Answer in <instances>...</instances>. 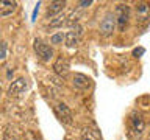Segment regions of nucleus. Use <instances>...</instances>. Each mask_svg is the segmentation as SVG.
I'll use <instances>...</instances> for the list:
<instances>
[{"mask_svg":"<svg viewBox=\"0 0 150 140\" xmlns=\"http://www.w3.org/2000/svg\"><path fill=\"white\" fill-rule=\"evenodd\" d=\"M145 129V121L144 117L139 112H133L128 117V123H127V135L130 140H139L144 134Z\"/></svg>","mask_w":150,"mask_h":140,"instance_id":"obj_1","label":"nucleus"},{"mask_svg":"<svg viewBox=\"0 0 150 140\" xmlns=\"http://www.w3.org/2000/svg\"><path fill=\"white\" fill-rule=\"evenodd\" d=\"M114 16H116V25L119 27V30H120V31H124V30H125V27L128 25V22H130L131 9H130L128 5L119 3V5L116 6Z\"/></svg>","mask_w":150,"mask_h":140,"instance_id":"obj_2","label":"nucleus"},{"mask_svg":"<svg viewBox=\"0 0 150 140\" xmlns=\"http://www.w3.org/2000/svg\"><path fill=\"white\" fill-rule=\"evenodd\" d=\"M81 36H83V27L80 23H75V25L70 27V30L64 34V42L69 48H74L80 44L81 41Z\"/></svg>","mask_w":150,"mask_h":140,"instance_id":"obj_3","label":"nucleus"},{"mask_svg":"<svg viewBox=\"0 0 150 140\" xmlns=\"http://www.w3.org/2000/svg\"><path fill=\"white\" fill-rule=\"evenodd\" d=\"M33 48H35L36 55L39 56L41 61H44V62H49V61L53 58V48L45 44V42H42L41 39H36L35 44H33Z\"/></svg>","mask_w":150,"mask_h":140,"instance_id":"obj_4","label":"nucleus"},{"mask_svg":"<svg viewBox=\"0 0 150 140\" xmlns=\"http://www.w3.org/2000/svg\"><path fill=\"white\" fill-rule=\"evenodd\" d=\"M116 30V16L112 13H106L100 22V33L103 36H110Z\"/></svg>","mask_w":150,"mask_h":140,"instance_id":"obj_5","label":"nucleus"},{"mask_svg":"<svg viewBox=\"0 0 150 140\" xmlns=\"http://www.w3.org/2000/svg\"><path fill=\"white\" fill-rule=\"evenodd\" d=\"M55 114L58 115V118L66 125H72L74 123V115H72V111L69 109V106L66 103H58L55 106Z\"/></svg>","mask_w":150,"mask_h":140,"instance_id":"obj_6","label":"nucleus"},{"mask_svg":"<svg viewBox=\"0 0 150 140\" xmlns=\"http://www.w3.org/2000/svg\"><path fill=\"white\" fill-rule=\"evenodd\" d=\"M134 11H136V20H138L139 23L147 22L150 19V3L138 2L136 6H134Z\"/></svg>","mask_w":150,"mask_h":140,"instance_id":"obj_7","label":"nucleus"},{"mask_svg":"<svg viewBox=\"0 0 150 140\" xmlns=\"http://www.w3.org/2000/svg\"><path fill=\"white\" fill-rule=\"evenodd\" d=\"M69 70H70L69 59H67V58H63V56H59V58L55 61V64H53V72L58 75V76L66 78V76L69 75Z\"/></svg>","mask_w":150,"mask_h":140,"instance_id":"obj_8","label":"nucleus"},{"mask_svg":"<svg viewBox=\"0 0 150 140\" xmlns=\"http://www.w3.org/2000/svg\"><path fill=\"white\" fill-rule=\"evenodd\" d=\"M27 87H28L27 79H25V78H17V79H14V81L9 84L8 93H9L11 97H17V95H21V93L25 92Z\"/></svg>","mask_w":150,"mask_h":140,"instance_id":"obj_9","label":"nucleus"},{"mask_svg":"<svg viewBox=\"0 0 150 140\" xmlns=\"http://www.w3.org/2000/svg\"><path fill=\"white\" fill-rule=\"evenodd\" d=\"M72 83L77 89H80V90H88V89L92 86V79L89 76H86V75H83V73H75Z\"/></svg>","mask_w":150,"mask_h":140,"instance_id":"obj_10","label":"nucleus"},{"mask_svg":"<svg viewBox=\"0 0 150 140\" xmlns=\"http://www.w3.org/2000/svg\"><path fill=\"white\" fill-rule=\"evenodd\" d=\"M17 9V2L13 0H0V17H8Z\"/></svg>","mask_w":150,"mask_h":140,"instance_id":"obj_11","label":"nucleus"},{"mask_svg":"<svg viewBox=\"0 0 150 140\" xmlns=\"http://www.w3.org/2000/svg\"><path fill=\"white\" fill-rule=\"evenodd\" d=\"M64 6H66L64 0H55V2H50L49 8H47V16H50V17L58 16V14L64 9Z\"/></svg>","mask_w":150,"mask_h":140,"instance_id":"obj_12","label":"nucleus"},{"mask_svg":"<svg viewBox=\"0 0 150 140\" xmlns=\"http://www.w3.org/2000/svg\"><path fill=\"white\" fill-rule=\"evenodd\" d=\"M80 140H102L100 137V132H98L97 129H84V132L81 135V139Z\"/></svg>","mask_w":150,"mask_h":140,"instance_id":"obj_13","label":"nucleus"},{"mask_svg":"<svg viewBox=\"0 0 150 140\" xmlns=\"http://www.w3.org/2000/svg\"><path fill=\"white\" fill-rule=\"evenodd\" d=\"M66 22H67V20H66V16L59 13L58 16H55L53 19H50V22H49V28H61Z\"/></svg>","mask_w":150,"mask_h":140,"instance_id":"obj_14","label":"nucleus"},{"mask_svg":"<svg viewBox=\"0 0 150 140\" xmlns=\"http://www.w3.org/2000/svg\"><path fill=\"white\" fill-rule=\"evenodd\" d=\"M63 41H64V33H55L53 36L50 37V44L52 45H59V44H63Z\"/></svg>","mask_w":150,"mask_h":140,"instance_id":"obj_15","label":"nucleus"},{"mask_svg":"<svg viewBox=\"0 0 150 140\" xmlns=\"http://www.w3.org/2000/svg\"><path fill=\"white\" fill-rule=\"evenodd\" d=\"M6 58V42H0V61Z\"/></svg>","mask_w":150,"mask_h":140,"instance_id":"obj_16","label":"nucleus"},{"mask_svg":"<svg viewBox=\"0 0 150 140\" xmlns=\"http://www.w3.org/2000/svg\"><path fill=\"white\" fill-rule=\"evenodd\" d=\"M39 6H41V2L36 3L35 9H33V14H31V22H36V17H38V11H39Z\"/></svg>","mask_w":150,"mask_h":140,"instance_id":"obj_17","label":"nucleus"},{"mask_svg":"<svg viewBox=\"0 0 150 140\" xmlns=\"http://www.w3.org/2000/svg\"><path fill=\"white\" fill-rule=\"evenodd\" d=\"M144 53H145V48H144V47H139V48H134V50H133V56H136V58L142 56Z\"/></svg>","mask_w":150,"mask_h":140,"instance_id":"obj_18","label":"nucleus"},{"mask_svg":"<svg viewBox=\"0 0 150 140\" xmlns=\"http://www.w3.org/2000/svg\"><path fill=\"white\" fill-rule=\"evenodd\" d=\"M89 5H92V0H84V2H80L78 6L80 8H86V6H89Z\"/></svg>","mask_w":150,"mask_h":140,"instance_id":"obj_19","label":"nucleus"}]
</instances>
